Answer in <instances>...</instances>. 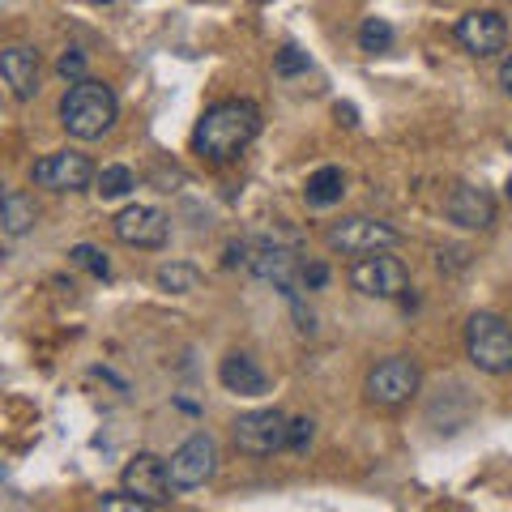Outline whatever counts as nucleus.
I'll use <instances>...</instances> for the list:
<instances>
[{
  "label": "nucleus",
  "instance_id": "a211bd4d",
  "mask_svg": "<svg viewBox=\"0 0 512 512\" xmlns=\"http://www.w3.org/2000/svg\"><path fill=\"white\" fill-rule=\"evenodd\" d=\"M0 222H5V235H13V239L26 235L39 222L35 201H30L26 192H5V218H0Z\"/></svg>",
  "mask_w": 512,
  "mask_h": 512
},
{
  "label": "nucleus",
  "instance_id": "f257e3e1",
  "mask_svg": "<svg viewBox=\"0 0 512 512\" xmlns=\"http://www.w3.org/2000/svg\"><path fill=\"white\" fill-rule=\"evenodd\" d=\"M256 133H261V111L248 99H222L201 116L197 133H192V146L210 163H231V158L244 154Z\"/></svg>",
  "mask_w": 512,
  "mask_h": 512
},
{
  "label": "nucleus",
  "instance_id": "6ab92c4d",
  "mask_svg": "<svg viewBox=\"0 0 512 512\" xmlns=\"http://www.w3.org/2000/svg\"><path fill=\"white\" fill-rule=\"evenodd\" d=\"M154 278H158V286H163V291L188 295V291H197V286H201V269H197V265H184V261H171V265L158 269Z\"/></svg>",
  "mask_w": 512,
  "mask_h": 512
},
{
  "label": "nucleus",
  "instance_id": "393cba45",
  "mask_svg": "<svg viewBox=\"0 0 512 512\" xmlns=\"http://www.w3.org/2000/svg\"><path fill=\"white\" fill-rule=\"evenodd\" d=\"M274 69H278V77H295V73L308 69V52H299V47H282Z\"/></svg>",
  "mask_w": 512,
  "mask_h": 512
},
{
  "label": "nucleus",
  "instance_id": "b1692460",
  "mask_svg": "<svg viewBox=\"0 0 512 512\" xmlns=\"http://www.w3.org/2000/svg\"><path fill=\"white\" fill-rule=\"evenodd\" d=\"M56 69H60V77H64V82H82V77H86V56L82 52H77V47H69V52H64L60 56V64H56Z\"/></svg>",
  "mask_w": 512,
  "mask_h": 512
},
{
  "label": "nucleus",
  "instance_id": "9b49d317",
  "mask_svg": "<svg viewBox=\"0 0 512 512\" xmlns=\"http://www.w3.org/2000/svg\"><path fill=\"white\" fill-rule=\"evenodd\" d=\"M30 180L39 188H52V192H77V188H90V180H99V175H94V163L86 154L60 150V154L39 158L35 171H30Z\"/></svg>",
  "mask_w": 512,
  "mask_h": 512
},
{
  "label": "nucleus",
  "instance_id": "bb28decb",
  "mask_svg": "<svg viewBox=\"0 0 512 512\" xmlns=\"http://www.w3.org/2000/svg\"><path fill=\"white\" fill-rule=\"evenodd\" d=\"M500 86H504V94H508V99H512V56L500 64Z\"/></svg>",
  "mask_w": 512,
  "mask_h": 512
},
{
  "label": "nucleus",
  "instance_id": "4be33fe9",
  "mask_svg": "<svg viewBox=\"0 0 512 512\" xmlns=\"http://www.w3.org/2000/svg\"><path fill=\"white\" fill-rule=\"evenodd\" d=\"M69 261H73L77 269H86V274H94V278H111V261H107V252L90 248V244H77V248L69 252Z\"/></svg>",
  "mask_w": 512,
  "mask_h": 512
},
{
  "label": "nucleus",
  "instance_id": "ddd939ff",
  "mask_svg": "<svg viewBox=\"0 0 512 512\" xmlns=\"http://www.w3.org/2000/svg\"><path fill=\"white\" fill-rule=\"evenodd\" d=\"M457 43L470 56H495L508 47V22L495 9H474L457 22Z\"/></svg>",
  "mask_w": 512,
  "mask_h": 512
},
{
  "label": "nucleus",
  "instance_id": "2eb2a0df",
  "mask_svg": "<svg viewBox=\"0 0 512 512\" xmlns=\"http://www.w3.org/2000/svg\"><path fill=\"white\" fill-rule=\"evenodd\" d=\"M0 77H5V86L13 99H35L39 94V52L35 47H22V43H13L0 52Z\"/></svg>",
  "mask_w": 512,
  "mask_h": 512
},
{
  "label": "nucleus",
  "instance_id": "f3484780",
  "mask_svg": "<svg viewBox=\"0 0 512 512\" xmlns=\"http://www.w3.org/2000/svg\"><path fill=\"white\" fill-rule=\"evenodd\" d=\"M342 192H346L342 167H320V171L308 175V188H303V197H308V205H333V201H342Z\"/></svg>",
  "mask_w": 512,
  "mask_h": 512
},
{
  "label": "nucleus",
  "instance_id": "412c9836",
  "mask_svg": "<svg viewBox=\"0 0 512 512\" xmlns=\"http://www.w3.org/2000/svg\"><path fill=\"white\" fill-rule=\"evenodd\" d=\"M137 188V180H133V171L128 167H103L99 171V192L111 201V197H128V192Z\"/></svg>",
  "mask_w": 512,
  "mask_h": 512
},
{
  "label": "nucleus",
  "instance_id": "7ed1b4c3",
  "mask_svg": "<svg viewBox=\"0 0 512 512\" xmlns=\"http://www.w3.org/2000/svg\"><path fill=\"white\" fill-rule=\"evenodd\" d=\"M466 355L487 376L512 372V325L495 312H474L466 325Z\"/></svg>",
  "mask_w": 512,
  "mask_h": 512
},
{
  "label": "nucleus",
  "instance_id": "a878e982",
  "mask_svg": "<svg viewBox=\"0 0 512 512\" xmlns=\"http://www.w3.org/2000/svg\"><path fill=\"white\" fill-rule=\"evenodd\" d=\"M299 282L308 286V291H316V286H325L329 282V269L320 265V261H312V265H303V274H299Z\"/></svg>",
  "mask_w": 512,
  "mask_h": 512
},
{
  "label": "nucleus",
  "instance_id": "5701e85b",
  "mask_svg": "<svg viewBox=\"0 0 512 512\" xmlns=\"http://www.w3.org/2000/svg\"><path fill=\"white\" fill-rule=\"evenodd\" d=\"M312 436H316V423L312 419H291V440H286V448H291V453H308Z\"/></svg>",
  "mask_w": 512,
  "mask_h": 512
},
{
  "label": "nucleus",
  "instance_id": "9d476101",
  "mask_svg": "<svg viewBox=\"0 0 512 512\" xmlns=\"http://www.w3.org/2000/svg\"><path fill=\"white\" fill-rule=\"evenodd\" d=\"M120 487L128 495H137L146 508H163L171 500V491H175L167 461L154 457V453H137L133 461H128L124 474H120Z\"/></svg>",
  "mask_w": 512,
  "mask_h": 512
},
{
  "label": "nucleus",
  "instance_id": "c85d7f7f",
  "mask_svg": "<svg viewBox=\"0 0 512 512\" xmlns=\"http://www.w3.org/2000/svg\"><path fill=\"white\" fill-rule=\"evenodd\" d=\"M94 5H111V0H94Z\"/></svg>",
  "mask_w": 512,
  "mask_h": 512
},
{
  "label": "nucleus",
  "instance_id": "0eeeda50",
  "mask_svg": "<svg viewBox=\"0 0 512 512\" xmlns=\"http://www.w3.org/2000/svg\"><path fill=\"white\" fill-rule=\"evenodd\" d=\"M350 286L367 299H402L410 291V269L397 261V256L372 252L350 265Z\"/></svg>",
  "mask_w": 512,
  "mask_h": 512
},
{
  "label": "nucleus",
  "instance_id": "f03ea898",
  "mask_svg": "<svg viewBox=\"0 0 512 512\" xmlns=\"http://www.w3.org/2000/svg\"><path fill=\"white\" fill-rule=\"evenodd\" d=\"M116 116H120L116 90H111L107 82H94V77L73 82L69 94L60 99V124L69 128L77 141H99L103 133H111Z\"/></svg>",
  "mask_w": 512,
  "mask_h": 512
},
{
  "label": "nucleus",
  "instance_id": "aec40b11",
  "mask_svg": "<svg viewBox=\"0 0 512 512\" xmlns=\"http://www.w3.org/2000/svg\"><path fill=\"white\" fill-rule=\"evenodd\" d=\"M359 47H363V52H389V47H393V26L384 18H367L359 26Z\"/></svg>",
  "mask_w": 512,
  "mask_h": 512
},
{
  "label": "nucleus",
  "instance_id": "1a4fd4ad",
  "mask_svg": "<svg viewBox=\"0 0 512 512\" xmlns=\"http://www.w3.org/2000/svg\"><path fill=\"white\" fill-rule=\"evenodd\" d=\"M167 470H171L175 491H197V487H205L214 478V470H218V444L205 436V431H197V436H188L171 453Z\"/></svg>",
  "mask_w": 512,
  "mask_h": 512
},
{
  "label": "nucleus",
  "instance_id": "cd10ccee",
  "mask_svg": "<svg viewBox=\"0 0 512 512\" xmlns=\"http://www.w3.org/2000/svg\"><path fill=\"white\" fill-rule=\"evenodd\" d=\"M508 197H512V175H508Z\"/></svg>",
  "mask_w": 512,
  "mask_h": 512
},
{
  "label": "nucleus",
  "instance_id": "dca6fc26",
  "mask_svg": "<svg viewBox=\"0 0 512 512\" xmlns=\"http://www.w3.org/2000/svg\"><path fill=\"white\" fill-rule=\"evenodd\" d=\"M218 376H222V384H227L231 393H239V397H265V393H269V376L261 372V363H256L252 355H244V350H235V355L222 359Z\"/></svg>",
  "mask_w": 512,
  "mask_h": 512
},
{
  "label": "nucleus",
  "instance_id": "6e6552de",
  "mask_svg": "<svg viewBox=\"0 0 512 512\" xmlns=\"http://www.w3.org/2000/svg\"><path fill=\"white\" fill-rule=\"evenodd\" d=\"M419 380H423L419 363L406 359V355H393V359H384V363L372 367V376H367V397H372L376 406L397 410V406H406L410 397L419 393Z\"/></svg>",
  "mask_w": 512,
  "mask_h": 512
},
{
  "label": "nucleus",
  "instance_id": "20e7f679",
  "mask_svg": "<svg viewBox=\"0 0 512 512\" xmlns=\"http://www.w3.org/2000/svg\"><path fill=\"white\" fill-rule=\"evenodd\" d=\"M231 436H235V448L244 457H274L278 448H286V440H291V419H286L278 406L248 410L235 419Z\"/></svg>",
  "mask_w": 512,
  "mask_h": 512
},
{
  "label": "nucleus",
  "instance_id": "39448f33",
  "mask_svg": "<svg viewBox=\"0 0 512 512\" xmlns=\"http://www.w3.org/2000/svg\"><path fill=\"white\" fill-rule=\"evenodd\" d=\"M325 244L342 256H372V252H389V248L402 244V231L389 227V222H380V218L355 214V218L333 222L325 231Z\"/></svg>",
  "mask_w": 512,
  "mask_h": 512
},
{
  "label": "nucleus",
  "instance_id": "423d86ee",
  "mask_svg": "<svg viewBox=\"0 0 512 512\" xmlns=\"http://www.w3.org/2000/svg\"><path fill=\"white\" fill-rule=\"evenodd\" d=\"M239 261H244L261 282H274L278 291L295 295L303 261H299V252L291 244H278V239H248V244L239 248Z\"/></svg>",
  "mask_w": 512,
  "mask_h": 512
},
{
  "label": "nucleus",
  "instance_id": "f8f14e48",
  "mask_svg": "<svg viewBox=\"0 0 512 512\" xmlns=\"http://www.w3.org/2000/svg\"><path fill=\"white\" fill-rule=\"evenodd\" d=\"M116 239L128 248H163L167 244V214L154 210V205H124L116 214Z\"/></svg>",
  "mask_w": 512,
  "mask_h": 512
},
{
  "label": "nucleus",
  "instance_id": "4468645a",
  "mask_svg": "<svg viewBox=\"0 0 512 512\" xmlns=\"http://www.w3.org/2000/svg\"><path fill=\"white\" fill-rule=\"evenodd\" d=\"M444 214L448 222H457L461 231H491L495 227V201L487 188H474V184H457L444 201Z\"/></svg>",
  "mask_w": 512,
  "mask_h": 512
}]
</instances>
